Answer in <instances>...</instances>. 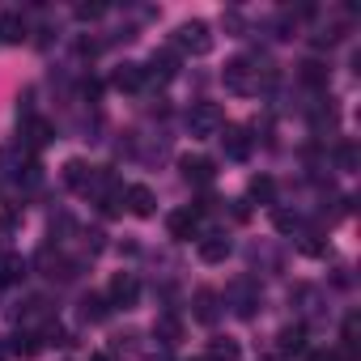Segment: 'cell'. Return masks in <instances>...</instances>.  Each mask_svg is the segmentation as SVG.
<instances>
[{"mask_svg":"<svg viewBox=\"0 0 361 361\" xmlns=\"http://www.w3.org/2000/svg\"><path fill=\"white\" fill-rule=\"evenodd\" d=\"M9 353H13V344H5V336H0V361H5Z\"/></svg>","mask_w":361,"mask_h":361,"instance_id":"obj_27","label":"cell"},{"mask_svg":"<svg viewBox=\"0 0 361 361\" xmlns=\"http://www.w3.org/2000/svg\"><path fill=\"white\" fill-rule=\"evenodd\" d=\"M221 81H226V90L230 94H255L259 90V68H251V60H230L226 64V73H221Z\"/></svg>","mask_w":361,"mask_h":361,"instance_id":"obj_2","label":"cell"},{"mask_svg":"<svg viewBox=\"0 0 361 361\" xmlns=\"http://www.w3.org/2000/svg\"><path fill=\"white\" fill-rule=\"evenodd\" d=\"M336 161H340V170H353V166H357V149H353V145H340Z\"/></svg>","mask_w":361,"mask_h":361,"instance_id":"obj_24","label":"cell"},{"mask_svg":"<svg viewBox=\"0 0 361 361\" xmlns=\"http://www.w3.org/2000/svg\"><path fill=\"white\" fill-rule=\"evenodd\" d=\"M174 47L188 51V56H209L213 51V30L209 22H183L174 30Z\"/></svg>","mask_w":361,"mask_h":361,"instance_id":"obj_1","label":"cell"},{"mask_svg":"<svg viewBox=\"0 0 361 361\" xmlns=\"http://www.w3.org/2000/svg\"><path fill=\"white\" fill-rule=\"evenodd\" d=\"M136 298H140V281L132 272H115L111 276V289H106V302L111 306H132Z\"/></svg>","mask_w":361,"mask_h":361,"instance_id":"obj_5","label":"cell"},{"mask_svg":"<svg viewBox=\"0 0 361 361\" xmlns=\"http://www.w3.org/2000/svg\"><path fill=\"white\" fill-rule=\"evenodd\" d=\"M238 357H243V348H238L234 336H213L209 340V357L204 361H238Z\"/></svg>","mask_w":361,"mask_h":361,"instance_id":"obj_13","label":"cell"},{"mask_svg":"<svg viewBox=\"0 0 361 361\" xmlns=\"http://www.w3.org/2000/svg\"><path fill=\"white\" fill-rule=\"evenodd\" d=\"M166 226H170V238H196L200 234V213L196 209H174L166 217Z\"/></svg>","mask_w":361,"mask_h":361,"instance_id":"obj_7","label":"cell"},{"mask_svg":"<svg viewBox=\"0 0 361 361\" xmlns=\"http://www.w3.org/2000/svg\"><path fill=\"white\" fill-rule=\"evenodd\" d=\"M217 314H221V310H217V293H213V289H200V293H196V319H200V323H217Z\"/></svg>","mask_w":361,"mask_h":361,"instance_id":"obj_18","label":"cell"},{"mask_svg":"<svg viewBox=\"0 0 361 361\" xmlns=\"http://www.w3.org/2000/svg\"><path fill=\"white\" fill-rule=\"evenodd\" d=\"M149 77H157V81H170V77H174V56L157 51V56L149 60Z\"/></svg>","mask_w":361,"mask_h":361,"instance_id":"obj_20","label":"cell"},{"mask_svg":"<svg viewBox=\"0 0 361 361\" xmlns=\"http://www.w3.org/2000/svg\"><path fill=\"white\" fill-rule=\"evenodd\" d=\"M26 281V259L18 251H5L0 255V285H22Z\"/></svg>","mask_w":361,"mask_h":361,"instance_id":"obj_11","label":"cell"},{"mask_svg":"<svg viewBox=\"0 0 361 361\" xmlns=\"http://www.w3.org/2000/svg\"><path fill=\"white\" fill-rule=\"evenodd\" d=\"M302 81H310V85H323V81H327V68H323L319 60H306V64H302Z\"/></svg>","mask_w":361,"mask_h":361,"instance_id":"obj_21","label":"cell"},{"mask_svg":"<svg viewBox=\"0 0 361 361\" xmlns=\"http://www.w3.org/2000/svg\"><path fill=\"white\" fill-rule=\"evenodd\" d=\"M153 336H157L161 344H178V340H183V323H178L174 314H157V323H153Z\"/></svg>","mask_w":361,"mask_h":361,"instance_id":"obj_14","label":"cell"},{"mask_svg":"<svg viewBox=\"0 0 361 361\" xmlns=\"http://www.w3.org/2000/svg\"><path fill=\"white\" fill-rule=\"evenodd\" d=\"M221 145H226V153H230L234 161H247V157H251V132H247V128H226Z\"/></svg>","mask_w":361,"mask_h":361,"instance_id":"obj_9","label":"cell"},{"mask_svg":"<svg viewBox=\"0 0 361 361\" xmlns=\"http://www.w3.org/2000/svg\"><path fill=\"white\" fill-rule=\"evenodd\" d=\"M64 183H68L73 192H81V196H94L98 183H102V170L90 166V161H81V157H73V161L64 166Z\"/></svg>","mask_w":361,"mask_h":361,"instance_id":"obj_4","label":"cell"},{"mask_svg":"<svg viewBox=\"0 0 361 361\" xmlns=\"http://www.w3.org/2000/svg\"><path fill=\"white\" fill-rule=\"evenodd\" d=\"M306 361H340V353H331V348H314Z\"/></svg>","mask_w":361,"mask_h":361,"instance_id":"obj_26","label":"cell"},{"mask_svg":"<svg viewBox=\"0 0 361 361\" xmlns=\"http://www.w3.org/2000/svg\"><path fill=\"white\" fill-rule=\"evenodd\" d=\"M22 39H26V18L18 9L0 13V43H22Z\"/></svg>","mask_w":361,"mask_h":361,"instance_id":"obj_12","label":"cell"},{"mask_svg":"<svg viewBox=\"0 0 361 361\" xmlns=\"http://www.w3.org/2000/svg\"><path fill=\"white\" fill-rule=\"evenodd\" d=\"M30 140H35V145H47V140H51L47 119H30Z\"/></svg>","mask_w":361,"mask_h":361,"instance_id":"obj_23","label":"cell"},{"mask_svg":"<svg viewBox=\"0 0 361 361\" xmlns=\"http://www.w3.org/2000/svg\"><path fill=\"white\" fill-rule=\"evenodd\" d=\"M102 13H106L102 5H81V9H77V18H81V22H94V18H102Z\"/></svg>","mask_w":361,"mask_h":361,"instance_id":"obj_25","label":"cell"},{"mask_svg":"<svg viewBox=\"0 0 361 361\" xmlns=\"http://www.w3.org/2000/svg\"><path fill=\"white\" fill-rule=\"evenodd\" d=\"M251 196H255L259 204H276V178H272V174H255V178H251Z\"/></svg>","mask_w":361,"mask_h":361,"instance_id":"obj_16","label":"cell"},{"mask_svg":"<svg viewBox=\"0 0 361 361\" xmlns=\"http://www.w3.org/2000/svg\"><path fill=\"white\" fill-rule=\"evenodd\" d=\"M306 348V327L298 323V327H285L281 336H276V353H302Z\"/></svg>","mask_w":361,"mask_h":361,"instance_id":"obj_15","label":"cell"},{"mask_svg":"<svg viewBox=\"0 0 361 361\" xmlns=\"http://www.w3.org/2000/svg\"><path fill=\"white\" fill-rule=\"evenodd\" d=\"M90 361H115V357H111V353H94Z\"/></svg>","mask_w":361,"mask_h":361,"instance_id":"obj_28","label":"cell"},{"mask_svg":"<svg viewBox=\"0 0 361 361\" xmlns=\"http://www.w3.org/2000/svg\"><path fill=\"white\" fill-rule=\"evenodd\" d=\"M272 221H276V230H285V234H289V230L298 226V213H289L285 204H272Z\"/></svg>","mask_w":361,"mask_h":361,"instance_id":"obj_22","label":"cell"},{"mask_svg":"<svg viewBox=\"0 0 361 361\" xmlns=\"http://www.w3.org/2000/svg\"><path fill=\"white\" fill-rule=\"evenodd\" d=\"M221 123H226V115H221L217 102H196V106L188 111V132H192V136H217Z\"/></svg>","mask_w":361,"mask_h":361,"instance_id":"obj_3","label":"cell"},{"mask_svg":"<svg viewBox=\"0 0 361 361\" xmlns=\"http://www.w3.org/2000/svg\"><path fill=\"white\" fill-rule=\"evenodd\" d=\"M230 251H234V243H230L226 234H204V238L196 243V255H200L204 264H226Z\"/></svg>","mask_w":361,"mask_h":361,"instance_id":"obj_6","label":"cell"},{"mask_svg":"<svg viewBox=\"0 0 361 361\" xmlns=\"http://www.w3.org/2000/svg\"><path fill=\"white\" fill-rule=\"evenodd\" d=\"M106 310H111L106 298H98V293H85V298H81V319L98 323V319H106Z\"/></svg>","mask_w":361,"mask_h":361,"instance_id":"obj_19","label":"cell"},{"mask_svg":"<svg viewBox=\"0 0 361 361\" xmlns=\"http://www.w3.org/2000/svg\"><path fill=\"white\" fill-rule=\"evenodd\" d=\"M115 85L119 90H140L145 85V68L140 64H119L115 68Z\"/></svg>","mask_w":361,"mask_h":361,"instance_id":"obj_17","label":"cell"},{"mask_svg":"<svg viewBox=\"0 0 361 361\" xmlns=\"http://www.w3.org/2000/svg\"><path fill=\"white\" fill-rule=\"evenodd\" d=\"M178 170H183V178H188V183H213V161L209 157H183V161H178Z\"/></svg>","mask_w":361,"mask_h":361,"instance_id":"obj_10","label":"cell"},{"mask_svg":"<svg viewBox=\"0 0 361 361\" xmlns=\"http://www.w3.org/2000/svg\"><path fill=\"white\" fill-rule=\"evenodd\" d=\"M123 200H128V213H132V217H153V213H157V196H153L145 183H132V188L123 192Z\"/></svg>","mask_w":361,"mask_h":361,"instance_id":"obj_8","label":"cell"}]
</instances>
